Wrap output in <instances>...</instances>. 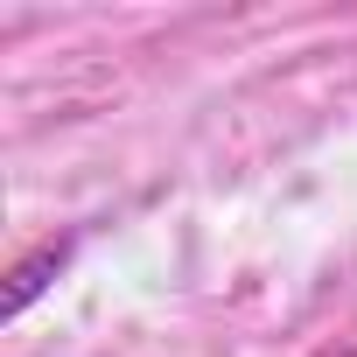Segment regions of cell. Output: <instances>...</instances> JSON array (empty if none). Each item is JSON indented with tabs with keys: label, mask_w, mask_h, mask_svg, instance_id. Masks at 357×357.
<instances>
[]
</instances>
